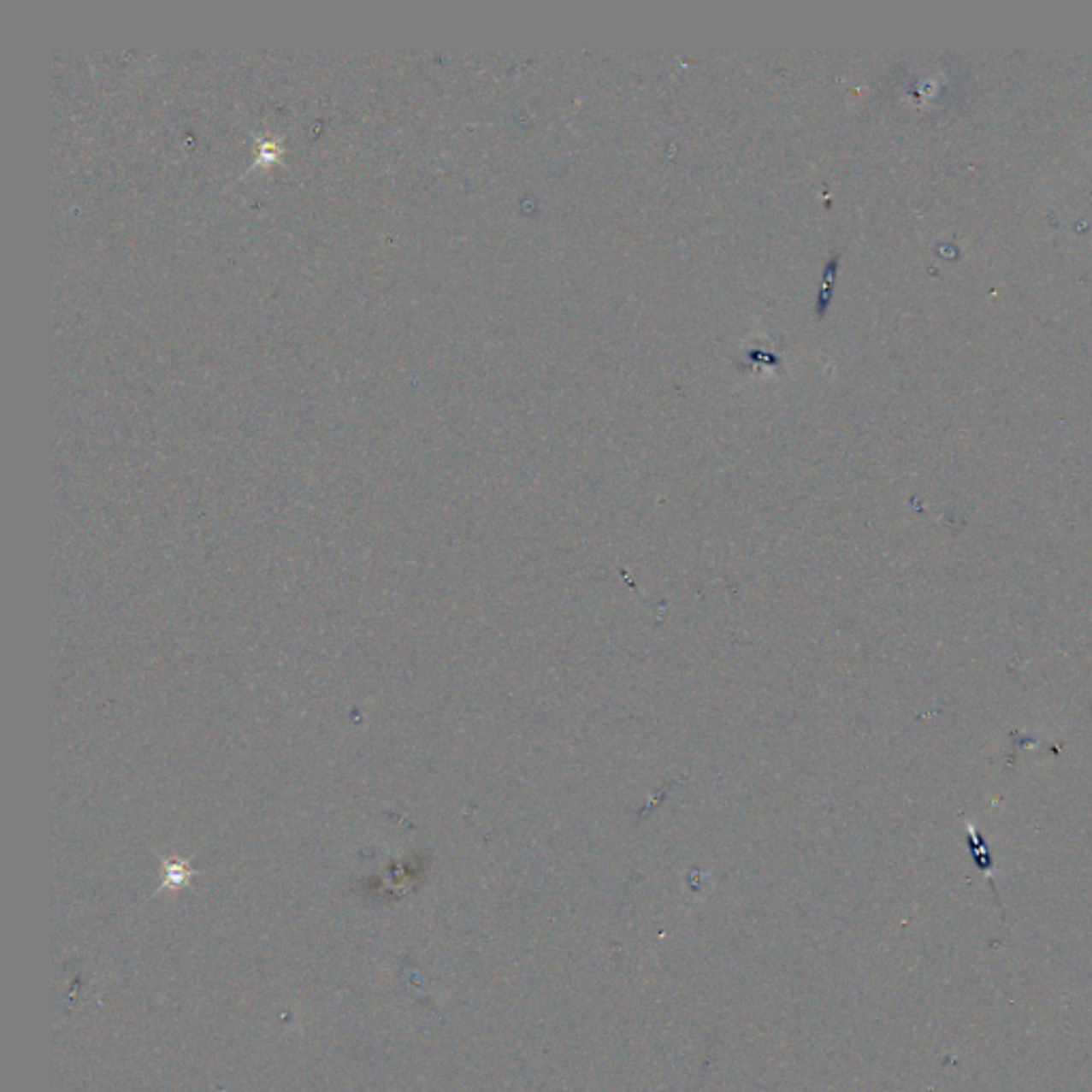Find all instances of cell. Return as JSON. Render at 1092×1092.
<instances>
[{
  "instance_id": "obj_1",
  "label": "cell",
  "mask_w": 1092,
  "mask_h": 1092,
  "mask_svg": "<svg viewBox=\"0 0 1092 1092\" xmlns=\"http://www.w3.org/2000/svg\"><path fill=\"white\" fill-rule=\"evenodd\" d=\"M188 875L190 873H186L184 866L169 865V862H167V877H169L167 886H180V883L186 882V877H188Z\"/></svg>"
}]
</instances>
